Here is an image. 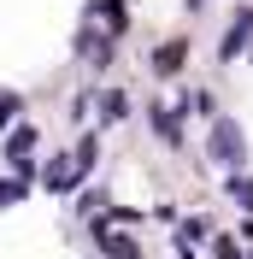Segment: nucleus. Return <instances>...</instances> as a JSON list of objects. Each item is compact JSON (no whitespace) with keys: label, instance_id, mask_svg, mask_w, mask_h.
Returning <instances> with one entry per match:
<instances>
[{"label":"nucleus","instance_id":"nucleus-1","mask_svg":"<svg viewBox=\"0 0 253 259\" xmlns=\"http://www.w3.org/2000/svg\"><path fill=\"white\" fill-rule=\"evenodd\" d=\"M212 153H224V165L241 159V136H236V124H218V130H212Z\"/></svg>","mask_w":253,"mask_h":259},{"label":"nucleus","instance_id":"nucleus-2","mask_svg":"<svg viewBox=\"0 0 253 259\" xmlns=\"http://www.w3.org/2000/svg\"><path fill=\"white\" fill-rule=\"evenodd\" d=\"M247 35H253V12H241V18H236V30L224 35V59H236V53L247 48Z\"/></svg>","mask_w":253,"mask_h":259},{"label":"nucleus","instance_id":"nucleus-3","mask_svg":"<svg viewBox=\"0 0 253 259\" xmlns=\"http://www.w3.org/2000/svg\"><path fill=\"white\" fill-rule=\"evenodd\" d=\"M177 65H183V41H165V48L153 53V71H159V77H171Z\"/></svg>","mask_w":253,"mask_h":259},{"label":"nucleus","instance_id":"nucleus-4","mask_svg":"<svg viewBox=\"0 0 253 259\" xmlns=\"http://www.w3.org/2000/svg\"><path fill=\"white\" fill-rule=\"evenodd\" d=\"M18 118V95H0V124H12Z\"/></svg>","mask_w":253,"mask_h":259},{"label":"nucleus","instance_id":"nucleus-5","mask_svg":"<svg viewBox=\"0 0 253 259\" xmlns=\"http://www.w3.org/2000/svg\"><path fill=\"white\" fill-rule=\"evenodd\" d=\"M18 194H24V183H0V206H12Z\"/></svg>","mask_w":253,"mask_h":259},{"label":"nucleus","instance_id":"nucleus-6","mask_svg":"<svg viewBox=\"0 0 253 259\" xmlns=\"http://www.w3.org/2000/svg\"><path fill=\"white\" fill-rule=\"evenodd\" d=\"M106 253L112 259H136V247H130V242H106Z\"/></svg>","mask_w":253,"mask_h":259}]
</instances>
